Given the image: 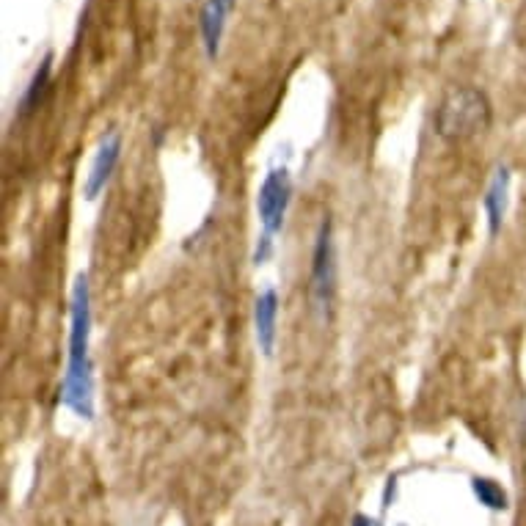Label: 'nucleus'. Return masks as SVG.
Masks as SVG:
<instances>
[{"label":"nucleus","mask_w":526,"mask_h":526,"mask_svg":"<svg viewBox=\"0 0 526 526\" xmlns=\"http://www.w3.org/2000/svg\"><path fill=\"white\" fill-rule=\"evenodd\" d=\"M510 185H513V174L504 163H499L493 168L491 182H488L485 196H482V207H485V218H488V235L491 237L499 235V229L504 224L507 204H510Z\"/></svg>","instance_id":"obj_7"},{"label":"nucleus","mask_w":526,"mask_h":526,"mask_svg":"<svg viewBox=\"0 0 526 526\" xmlns=\"http://www.w3.org/2000/svg\"><path fill=\"white\" fill-rule=\"evenodd\" d=\"M350 526H383L378 518H370V515L364 513H356L353 515V521H350Z\"/></svg>","instance_id":"obj_11"},{"label":"nucleus","mask_w":526,"mask_h":526,"mask_svg":"<svg viewBox=\"0 0 526 526\" xmlns=\"http://www.w3.org/2000/svg\"><path fill=\"white\" fill-rule=\"evenodd\" d=\"M471 493L474 499L488 507V510H496V513H504L510 507V496L502 488V482H496L493 477H474L471 480Z\"/></svg>","instance_id":"obj_9"},{"label":"nucleus","mask_w":526,"mask_h":526,"mask_svg":"<svg viewBox=\"0 0 526 526\" xmlns=\"http://www.w3.org/2000/svg\"><path fill=\"white\" fill-rule=\"evenodd\" d=\"M50 75H53V53H47L45 61L34 72V78L28 83L23 100L17 105V119H28L31 113H36L45 105L47 91H50Z\"/></svg>","instance_id":"obj_8"},{"label":"nucleus","mask_w":526,"mask_h":526,"mask_svg":"<svg viewBox=\"0 0 526 526\" xmlns=\"http://www.w3.org/2000/svg\"><path fill=\"white\" fill-rule=\"evenodd\" d=\"M394 493H397V477L386 480V491H383V510H389V504L394 502Z\"/></svg>","instance_id":"obj_10"},{"label":"nucleus","mask_w":526,"mask_h":526,"mask_svg":"<svg viewBox=\"0 0 526 526\" xmlns=\"http://www.w3.org/2000/svg\"><path fill=\"white\" fill-rule=\"evenodd\" d=\"M254 334L262 356L270 359L276 350V336H279V292L276 287H265L254 301Z\"/></svg>","instance_id":"obj_6"},{"label":"nucleus","mask_w":526,"mask_h":526,"mask_svg":"<svg viewBox=\"0 0 526 526\" xmlns=\"http://www.w3.org/2000/svg\"><path fill=\"white\" fill-rule=\"evenodd\" d=\"M61 403L78 419H94V361H91V287L78 273L69 295L67 372L61 381Z\"/></svg>","instance_id":"obj_1"},{"label":"nucleus","mask_w":526,"mask_h":526,"mask_svg":"<svg viewBox=\"0 0 526 526\" xmlns=\"http://www.w3.org/2000/svg\"><path fill=\"white\" fill-rule=\"evenodd\" d=\"M292 202V174L290 166H270L265 180L259 185L257 191V215L259 226H262V235L268 240H276L284 221H287V210Z\"/></svg>","instance_id":"obj_4"},{"label":"nucleus","mask_w":526,"mask_h":526,"mask_svg":"<svg viewBox=\"0 0 526 526\" xmlns=\"http://www.w3.org/2000/svg\"><path fill=\"white\" fill-rule=\"evenodd\" d=\"M400 526H403V524H400Z\"/></svg>","instance_id":"obj_13"},{"label":"nucleus","mask_w":526,"mask_h":526,"mask_svg":"<svg viewBox=\"0 0 526 526\" xmlns=\"http://www.w3.org/2000/svg\"><path fill=\"white\" fill-rule=\"evenodd\" d=\"M491 124V102L480 89H458L441 102L436 116V130L447 141H463L471 135L485 133Z\"/></svg>","instance_id":"obj_3"},{"label":"nucleus","mask_w":526,"mask_h":526,"mask_svg":"<svg viewBox=\"0 0 526 526\" xmlns=\"http://www.w3.org/2000/svg\"><path fill=\"white\" fill-rule=\"evenodd\" d=\"M336 290H339V262H336L334 221L325 215L314 237L312 276H309V303L320 323H328L334 317Z\"/></svg>","instance_id":"obj_2"},{"label":"nucleus","mask_w":526,"mask_h":526,"mask_svg":"<svg viewBox=\"0 0 526 526\" xmlns=\"http://www.w3.org/2000/svg\"><path fill=\"white\" fill-rule=\"evenodd\" d=\"M122 160V133L119 130H108L102 135L100 144L94 149V157H91L89 174H86V182H83V199L86 202H97L102 196V191L108 188L113 171Z\"/></svg>","instance_id":"obj_5"},{"label":"nucleus","mask_w":526,"mask_h":526,"mask_svg":"<svg viewBox=\"0 0 526 526\" xmlns=\"http://www.w3.org/2000/svg\"><path fill=\"white\" fill-rule=\"evenodd\" d=\"M213 3H218L221 9H226V12L232 14V9H235V0H213Z\"/></svg>","instance_id":"obj_12"}]
</instances>
